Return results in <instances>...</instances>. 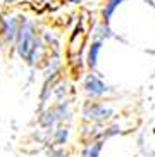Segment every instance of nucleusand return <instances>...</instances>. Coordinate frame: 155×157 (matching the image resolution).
Returning a JSON list of instances; mask_svg holds the SVG:
<instances>
[{"label":"nucleus","mask_w":155,"mask_h":157,"mask_svg":"<svg viewBox=\"0 0 155 157\" xmlns=\"http://www.w3.org/2000/svg\"><path fill=\"white\" fill-rule=\"evenodd\" d=\"M62 67H64V60H62V50H55L48 52V56L45 57V60L41 62L40 71H41V78L45 79H59L62 76Z\"/></svg>","instance_id":"5"},{"label":"nucleus","mask_w":155,"mask_h":157,"mask_svg":"<svg viewBox=\"0 0 155 157\" xmlns=\"http://www.w3.org/2000/svg\"><path fill=\"white\" fill-rule=\"evenodd\" d=\"M19 0H2V5L4 7H12L14 4H17Z\"/></svg>","instance_id":"17"},{"label":"nucleus","mask_w":155,"mask_h":157,"mask_svg":"<svg viewBox=\"0 0 155 157\" xmlns=\"http://www.w3.org/2000/svg\"><path fill=\"white\" fill-rule=\"evenodd\" d=\"M104 148H105L104 140H91V142L81 143L78 157H102Z\"/></svg>","instance_id":"13"},{"label":"nucleus","mask_w":155,"mask_h":157,"mask_svg":"<svg viewBox=\"0 0 155 157\" xmlns=\"http://www.w3.org/2000/svg\"><path fill=\"white\" fill-rule=\"evenodd\" d=\"M40 35H41V40L45 42V45L48 47V52H55V50H60V40L57 36V33L54 29H40Z\"/></svg>","instance_id":"15"},{"label":"nucleus","mask_w":155,"mask_h":157,"mask_svg":"<svg viewBox=\"0 0 155 157\" xmlns=\"http://www.w3.org/2000/svg\"><path fill=\"white\" fill-rule=\"evenodd\" d=\"M128 0H104V4L100 7V21H105V23H110L112 17H114L115 10Z\"/></svg>","instance_id":"14"},{"label":"nucleus","mask_w":155,"mask_h":157,"mask_svg":"<svg viewBox=\"0 0 155 157\" xmlns=\"http://www.w3.org/2000/svg\"><path fill=\"white\" fill-rule=\"evenodd\" d=\"M81 92L90 100H102V98H109L114 93V88L96 71H88L81 79Z\"/></svg>","instance_id":"3"},{"label":"nucleus","mask_w":155,"mask_h":157,"mask_svg":"<svg viewBox=\"0 0 155 157\" xmlns=\"http://www.w3.org/2000/svg\"><path fill=\"white\" fill-rule=\"evenodd\" d=\"M36 126L40 129H54L59 126V119H57V114H55L52 104H48L47 107H43V109L38 111Z\"/></svg>","instance_id":"8"},{"label":"nucleus","mask_w":155,"mask_h":157,"mask_svg":"<svg viewBox=\"0 0 155 157\" xmlns=\"http://www.w3.org/2000/svg\"><path fill=\"white\" fill-rule=\"evenodd\" d=\"M114 38H117V35L114 33V29L110 28V23L98 21V23H95L91 26V40L105 43L107 40H114Z\"/></svg>","instance_id":"10"},{"label":"nucleus","mask_w":155,"mask_h":157,"mask_svg":"<svg viewBox=\"0 0 155 157\" xmlns=\"http://www.w3.org/2000/svg\"><path fill=\"white\" fill-rule=\"evenodd\" d=\"M17 31H19V12H16L9 7L0 14V48L14 47Z\"/></svg>","instance_id":"4"},{"label":"nucleus","mask_w":155,"mask_h":157,"mask_svg":"<svg viewBox=\"0 0 155 157\" xmlns=\"http://www.w3.org/2000/svg\"><path fill=\"white\" fill-rule=\"evenodd\" d=\"M67 4H71V5H79V4H83V0H66Z\"/></svg>","instance_id":"18"},{"label":"nucleus","mask_w":155,"mask_h":157,"mask_svg":"<svg viewBox=\"0 0 155 157\" xmlns=\"http://www.w3.org/2000/svg\"><path fill=\"white\" fill-rule=\"evenodd\" d=\"M71 83L67 79H64V76H60L57 81L54 83V90H52V102H64V100H71Z\"/></svg>","instance_id":"11"},{"label":"nucleus","mask_w":155,"mask_h":157,"mask_svg":"<svg viewBox=\"0 0 155 157\" xmlns=\"http://www.w3.org/2000/svg\"><path fill=\"white\" fill-rule=\"evenodd\" d=\"M145 2H148V5H152V7L155 9V4H153V0H145Z\"/></svg>","instance_id":"19"},{"label":"nucleus","mask_w":155,"mask_h":157,"mask_svg":"<svg viewBox=\"0 0 155 157\" xmlns=\"http://www.w3.org/2000/svg\"><path fill=\"white\" fill-rule=\"evenodd\" d=\"M102 48H104V43L96 42V40H91L86 45V50H85V66H86V71L98 69V60H100Z\"/></svg>","instance_id":"7"},{"label":"nucleus","mask_w":155,"mask_h":157,"mask_svg":"<svg viewBox=\"0 0 155 157\" xmlns=\"http://www.w3.org/2000/svg\"><path fill=\"white\" fill-rule=\"evenodd\" d=\"M102 128H104V124H95V123H85L83 121L81 129H79V140H81V143L91 142V140H102L100 138Z\"/></svg>","instance_id":"12"},{"label":"nucleus","mask_w":155,"mask_h":157,"mask_svg":"<svg viewBox=\"0 0 155 157\" xmlns=\"http://www.w3.org/2000/svg\"><path fill=\"white\" fill-rule=\"evenodd\" d=\"M129 129H131V126H126L124 121H123V117L117 116L115 119H112V121H109L107 124H104L100 138L104 140V142H107V140L115 138V136H123L124 133H128Z\"/></svg>","instance_id":"6"},{"label":"nucleus","mask_w":155,"mask_h":157,"mask_svg":"<svg viewBox=\"0 0 155 157\" xmlns=\"http://www.w3.org/2000/svg\"><path fill=\"white\" fill-rule=\"evenodd\" d=\"M71 135V124H59L57 128L50 129V147H67Z\"/></svg>","instance_id":"9"},{"label":"nucleus","mask_w":155,"mask_h":157,"mask_svg":"<svg viewBox=\"0 0 155 157\" xmlns=\"http://www.w3.org/2000/svg\"><path fill=\"white\" fill-rule=\"evenodd\" d=\"M0 2H2V0H0Z\"/></svg>","instance_id":"20"},{"label":"nucleus","mask_w":155,"mask_h":157,"mask_svg":"<svg viewBox=\"0 0 155 157\" xmlns=\"http://www.w3.org/2000/svg\"><path fill=\"white\" fill-rule=\"evenodd\" d=\"M47 157H71V152L66 147H48Z\"/></svg>","instance_id":"16"},{"label":"nucleus","mask_w":155,"mask_h":157,"mask_svg":"<svg viewBox=\"0 0 155 157\" xmlns=\"http://www.w3.org/2000/svg\"><path fill=\"white\" fill-rule=\"evenodd\" d=\"M79 116L85 123H95V124H107L109 121L117 117V107L107 98L102 100H86L79 107Z\"/></svg>","instance_id":"2"},{"label":"nucleus","mask_w":155,"mask_h":157,"mask_svg":"<svg viewBox=\"0 0 155 157\" xmlns=\"http://www.w3.org/2000/svg\"><path fill=\"white\" fill-rule=\"evenodd\" d=\"M12 48L17 59L31 71L40 69L41 62L48 56V47L41 40L38 23L24 12H19V31Z\"/></svg>","instance_id":"1"}]
</instances>
